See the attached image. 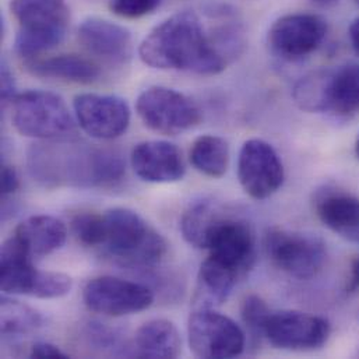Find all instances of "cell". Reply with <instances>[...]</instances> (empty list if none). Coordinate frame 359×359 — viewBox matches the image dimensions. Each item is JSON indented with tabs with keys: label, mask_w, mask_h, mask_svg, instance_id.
<instances>
[{
	"label": "cell",
	"mask_w": 359,
	"mask_h": 359,
	"mask_svg": "<svg viewBox=\"0 0 359 359\" xmlns=\"http://www.w3.org/2000/svg\"><path fill=\"white\" fill-rule=\"evenodd\" d=\"M311 1H313V3H316V4H319V6H333V4H336L339 0H311Z\"/></svg>",
	"instance_id": "36"
},
{
	"label": "cell",
	"mask_w": 359,
	"mask_h": 359,
	"mask_svg": "<svg viewBox=\"0 0 359 359\" xmlns=\"http://www.w3.org/2000/svg\"><path fill=\"white\" fill-rule=\"evenodd\" d=\"M327 22L313 13H291L277 18L269 29L267 43L273 55L295 62L313 53L325 41Z\"/></svg>",
	"instance_id": "9"
},
{
	"label": "cell",
	"mask_w": 359,
	"mask_h": 359,
	"mask_svg": "<svg viewBox=\"0 0 359 359\" xmlns=\"http://www.w3.org/2000/svg\"><path fill=\"white\" fill-rule=\"evenodd\" d=\"M72 229L76 238L86 246H102L105 242L104 214L83 212L72 219Z\"/></svg>",
	"instance_id": "28"
},
{
	"label": "cell",
	"mask_w": 359,
	"mask_h": 359,
	"mask_svg": "<svg viewBox=\"0 0 359 359\" xmlns=\"http://www.w3.org/2000/svg\"><path fill=\"white\" fill-rule=\"evenodd\" d=\"M327 112L348 118L359 112V65L350 63L332 69Z\"/></svg>",
	"instance_id": "24"
},
{
	"label": "cell",
	"mask_w": 359,
	"mask_h": 359,
	"mask_svg": "<svg viewBox=\"0 0 359 359\" xmlns=\"http://www.w3.org/2000/svg\"><path fill=\"white\" fill-rule=\"evenodd\" d=\"M241 276L212 259L207 257L198 271L194 294L196 309H214L222 305L231 295Z\"/></svg>",
	"instance_id": "21"
},
{
	"label": "cell",
	"mask_w": 359,
	"mask_h": 359,
	"mask_svg": "<svg viewBox=\"0 0 359 359\" xmlns=\"http://www.w3.org/2000/svg\"><path fill=\"white\" fill-rule=\"evenodd\" d=\"M270 313L271 311L266 302L257 295L246 297L241 308L242 320L255 339L264 337V329Z\"/></svg>",
	"instance_id": "29"
},
{
	"label": "cell",
	"mask_w": 359,
	"mask_h": 359,
	"mask_svg": "<svg viewBox=\"0 0 359 359\" xmlns=\"http://www.w3.org/2000/svg\"><path fill=\"white\" fill-rule=\"evenodd\" d=\"M238 180L252 198L264 200L277 193L285 172L274 147L262 139L245 142L238 157Z\"/></svg>",
	"instance_id": "11"
},
{
	"label": "cell",
	"mask_w": 359,
	"mask_h": 359,
	"mask_svg": "<svg viewBox=\"0 0 359 359\" xmlns=\"http://www.w3.org/2000/svg\"><path fill=\"white\" fill-rule=\"evenodd\" d=\"M28 163L32 177L46 187L108 186L125 175L119 153L77 143L36 144Z\"/></svg>",
	"instance_id": "2"
},
{
	"label": "cell",
	"mask_w": 359,
	"mask_h": 359,
	"mask_svg": "<svg viewBox=\"0 0 359 359\" xmlns=\"http://www.w3.org/2000/svg\"><path fill=\"white\" fill-rule=\"evenodd\" d=\"M14 129L25 137L60 140L76 130V118L65 100L50 91L31 90L17 94L11 102Z\"/></svg>",
	"instance_id": "5"
},
{
	"label": "cell",
	"mask_w": 359,
	"mask_h": 359,
	"mask_svg": "<svg viewBox=\"0 0 359 359\" xmlns=\"http://www.w3.org/2000/svg\"><path fill=\"white\" fill-rule=\"evenodd\" d=\"M29 358L38 359H65L69 358L59 347L50 343H35L31 347Z\"/></svg>",
	"instance_id": "31"
},
{
	"label": "cell",
	"mask_w": 359,
	"mask_h": 359,
	"mask_svg": "<svg viewBox=\"0 0 359 359\" xmlns=\"http://www.w3.org/2000/svg\"><path fill=\"white\" fill-rule=\"evenodd\" d=\"M135 174L150 183H172L184 177L186 167L180 149L170 142L139 143L130 156Z\"/></svg>",
	"instance_id": "17"
},
{
	"label": "cell",
	"mask_w": 359,
	"mask_h": 359,
	"mask_svg": "<svg viewBox=\"0 0 359 359\" xmlns=\"http://www.w3.org/2000/svg\"><path fill=\"white\" fill-rule=\"evenodd\" d=\"M142 62L153 69L214 76L226 67L200 17L180 11L154 27L139 48Z\"/></svg>",
	"instance_id": "1"
},
{
	"label": "cell",
	"mask_w": 359,
	"mask_h": 359,
	"mask_svg": "<svg viewBox=\"0 0 359 359\" xmlns=\"http://www.w3.org/2000/svg\"><path fill=\"white\" fill-rule=\"evenodd\" d=\"M207 250L210 259L243 277L255 263L253 232L243 219L226 214L215 226Z\"/></svg>",
	"instance_id": "14"
},
{
	"label": "cell",
	"mask_w": 359,
	"mask_h": 359,
	"mask_svg": "<svg viewBox=\"0 0 359 359\" xmlns=\"http://www.w3.org/2000/svg\"><path fill=\"white\" fill-rule=\"evenodd\" d=\"M10 11L18 24L14 50L20 57L35 59L63 42L70 22L66 0H11Z\"/></svg>",
	"instance_id": "3"
},
{
	"label": "cell",
	"mask_w": 359,
	"mask_h": 359,
	"mask_svg": "<svg viewBox=\"0 0 359 359\" xmlns=\"http://www.w3.org/2000/svg\"><path fill=\"white\" fill-rule=\"evenodd\" d=\"M348 36H350L354 50L357 52V55H359V17L351 22L350 29H348Z\"/></svg>",
	"instance_id": "35"
},
{
	"label": "cell",
	"mask_w": 359,
	"mask_h": 359,
	"mask_svg": "<svg viewBox=\"0 0 359 359\" xmlns=\"http://www.w3.org/2000/svg\"><path fill=\"white\" fill-rule=\"evenodd\" d=\"M355 154H357V157L359 158V135L358 137H357V142H355Z\"/></svg>",
	"instance_id": "37"
},
{
	"label": "cell",
	"mask_w": 359,
	"mask_h": 359,
	"mask_svg": "<svg viewBox=\"0 0 359 359\" xmlns=\"http://www.w3.org/2000/svg\"><path fill=\"white\" fill-rule=\"evenodd\" d=\"M189 158L191 165L203 175L221 178L228 171L229 146L219 136L204 135L193 142Z\"/></svg>",
	"instance_id": "25"
},
{
	"label": "cell",
	"mask_w": 359,
	"mask_h": 359,
	"mask_svg": "<svg viewBox=\"0 0 359 359\" xmlns=\"http://www.w3.org/2000/svg\"><path fill=\"white\" fill-rule=\"evenodd\" d=\"M359 291V256L351 262V273L347 284V292L353 294Z\"/></svg>",
	"instance_id": "34"
},
{
	"label": "cell",
	"mask_w": 359,
	"mask_h": 359,
	"mask_svg": "<svg viewBox=\"0 0 359 359\" xmlns=\"http://www.w3.org/2000/svg\"><path fill=\"white\" fill-rule=\"evenodd\" d=\"M163 0H109V8L114 14L135 20L154 13Z\"/></svg>",
	"instance_id": "30"
},
{
	"label": "cell",
	"mask_w": 359,
	"mask_h": 359,
	"mask_svg": "<svg viewBox=\"0 0 359 359\" xmlns=\"http://www.w3.org/2000/svg\"><path fill=\"white\" fill-rule=\"evenodd\" d=\"M187 336L190 350L198 358H235L246 344L243 330L214 309H196L189 319Z\"/></svg>",
	"instance_id": "7"
},
{
	"label": "cell",
	"mask_w": 359,
	"mask_h": 359,
	"mask_svg": "<svg viewBox=\"0 0 359 359\" xmlns=\"http://www.w3.org/2000/svg\"><path fill=\"white\" fill-rule=\"evenodd\" d=\"M86 306L100 315L121 318L149 309L154 294L143 284L102 276L87 283L83 291Z\"/></svg>",
	"instance_id": "10"
},
{
	"label": "cell",
	"mask_w": 359,
	"mask_h": 359,
	"mask_svg": "<svg viewBox=\"0 0 359 359\" xmlns=\"http://www.w3.org/2000/svg\"><path fill=\"white\" fill-rule=\"evenodd\" d=\"M25 69L35 77L76 84H91L101 76L100 66L95 62L79 55L35 57L25 62Z\"/></svg>",
	"instance_id": "19"
},
{
	"label": "cell",
	"mask_w": 359,
	"mask_h": 359,
	"mask_svg": "<svg viewBox=\"0 0 359 359\" xmlns=\"http://www.w3.org/2000/svg\"><path fill=\"white\" fill-rule=\"evenodd\" d=\"M0 287L7 295L56 299L70 294L73 280L63 273L38 270L32 262H17L1 264Z\"/></svg>",
	"instance_id": "15"
},
{
	"label": "cell",
	"mask_w": 359,
	"mask_h": 359,
	"mask_svg": "<svg viewBox=\"0 0 359 359\" xmlns=\"http://www.w3.org/2000/svg\"><path fill=\"white\" fill-rule=\"evenodd\" d=\"M182 339L175 325L167 319L144 323L135 337V354L140 358H177Z\"/></svg>",
	"instance_id": "22"
},
{
	"label": "cell",
	"mask_w": 359,
	"mask_h": 359,
	"mask_svg": "<svg viewBox=\"0 0 359 359\" xmlns=\"http://www.w3.org/2000/svg\"><path fill=\"white\" fill-rule=\"evenodd\" d=\"M266 250L280 270L299 280L315 277L327 257L326 246L318 236L278 228L266 235Z\"/></svg>",
	"instance_id": "8"
},
{
	"label": "cell",
	"mask_w": 359,
	"mask_h": 359,
	"mask_svg": "<svg viewBox=\"0 0 359 359\" xmlns=\"http://www.w3.org/2000/svg\"><path fill=\"white\" fill-rule=\"evenodd\" d=\"M330 73L332 69H319L295 84L292 98L299 109L309 114L327 112Z\"/></svg>",
	"instance_id": "26"
},
{
	"label": "cell",
	"mask_w": 359,
	"mask_h": 359,
	"mask_svg": "<svg viewBox=\"0 0 359 359\" xmlns=\"http://www.w3.org/2000/svg\"><path fill=\"white\" fill-rule=\"evenodd\" d=\"M20 180L18 174L11 165H3L1 167V194L8 196L18 190Z\"/></svg>",
	"instance_id": "32"
},
{
	"label": "cell",
	"mask_w": 359,
	"mask_h": 359,
	"mask_svg": "<svg viewBox=\"0 0 359 359\" xmlns=\"http://www.w3.org/2000/svg\"><path fill=\"white\" fill-rule=\"evenodd\" d=\"M77 125L98 140H114L126 133L132 112L129 104L118 95L80 94L73 101Z\"/></svg>",
	"instance_id": "12"
},
{
	"label": "cell",
	"mask_w": 359,
	"mask_h": 359,
	"mask_svg": "<svg viewBox=\"0 0 359 359\" xmlns=\"http://www.w3.org/2000/svg\"><path fill=\"white\" fill-rule=\"evenodd\" d=\"M136 112L144 126L165 136H177L201 122V111L193 100L163 86L144 90L136 101Z\"/></svg>",
	"instance_id": "6"
},
{
	"label": "cell",
	"mask_w": 359,
	"mask_h": 359,
	"mask_svg": "<svg viewBox=\"0 0 359 359\" xmlns=\"http://www.w3.org/2000/svg\"><path fill=\"white\" fill-rule=\"evenodd\" d=\"M225 210L212 200H201L190 205L182 219L180 231L186 242L198 249H207L215 226L225 217Z\"/></svg>",
	"instance_id": "23"
},
{
	"label": "cell",
	"mask_w": 359,
	"mask_h": 359,
	"mask_svg": "<svg viewBox=\"0 0 359 359\" xmlns=\"http://www.w3.org/2000/svg\"><path fill=\"white\" fill-rule=\"evenodd\" d=\"M330 332V323L325 318L298 311H280L270 313L264 337L281 350L312 351L327 343Z\"/></svg>",
	"instance_id": "13"
},
{
	"label": "cell",
	"mask_w": 359,
	"mask_h": 359,
	"mask_svg": "<svg viewBox=\"0 0 359 359\" xmlns=\"http://www.w3.org/2000/svg\"><path fill=\"white\" fill-rule=\"evenodd\" d=\"M79 41L91 55L109 65H128L133 56V38L128 28L100 17H90L79 27Z\"/></svg>",
	"instance_id": "16"
},
{
	"label": "cell",
	"mask_w": 359,
	"mask_h": 359,
	"mask_svg": "<svg viewBox=\"0 0 359 359\" xmlns=\"http://www.w3.org/2000/svg\"><path fill=\"white\" fill-rule=\"evenodd\" d=\"M31 256L43 257L59 250L67 238L66 225L52 215H32L18 224L14 231Z\"/></svg>",
	"instance_id": "20"
},
{
	"label": "cell",
	"mask_w": 359,
	"mask_h": 359,
	"mask_svg": "<svg viewBox=\"0 0 359 359\" xmlns=\"http://www.w3.org/2000/svg\"><path fill=\"white\" fill-rule=\"evenodd\" d=\"M107 250L116 259L136 266H154L168 250V243L146 219L129 208H111L104 214Z\"/></svg>",
	"instance_id": "4"
},
{
	"label": "cell",
	"mask_w": 359,
	"mask_h": 359,
	"mask_svg": "<svg viewBox=\"0 0 359 359\" xmlns=\"http://www.w3.org/2000/svg\"><path fill=\"white\" fill-rule=\"evenodd\" d=\"M43 316L34 308L8 297L1 298V333L25 336L43 326Z\"/></svg>",
	"instance_id": "27"
},
{
	"label": "cell",
	"mask_w": 359,
	"mask_h": 359,
	"mask_svg": "<svg viewBox=\"0 0 359 359\" xmlns=\"http://www.w3.org/2000/svg\"><path fill=\"white\" fill-rule=\"evenodd\" d=\"M354 1H355V3H357V4H359V0H354Z\"/></svg>",
	"instance_id": "38"
},
{
	"label": "cell",
	"mask_w": 359,
	"mask_h": 359,
	"mask_svg": "<svg viewBox=\"0 0 359 359\" xmlns=\"http://www.w3.org/2000/svg\"><path fill=\"white\" fill-rule=\"evenodd\" d=\"M319 219L341 238L359 243V198L337 187L325 186L315 196Z\"/></svg>",
	"instance_id": "18"
},
{
	"label": "cell",
	"mask_w": 359,
	"mask_h": 359,
	"mask_svg": "<svg viewBox=\"0 0 359 359\" xmlns=\"http://www.w3.org/2000/svg\"><path fill=\"white\" fill-rule=\"evenodd\" d=\"M15 84L11 72L6 62L1 63V100L3 102H13L15 98Z\"/></svg>",
	"instance_id": "33"
}]
</instances>
